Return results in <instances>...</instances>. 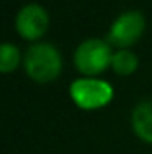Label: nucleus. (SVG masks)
<instances>
[{
    "mask_svg": "<svg viewBox=\"0 0 152 154\" xmlns=\"http://www.w3.org/2000/svg\"><path fill=\"white\" fill-rule=\"evenodd\" d=\"M146 28V20L139 12H126L119 15L108 33V43L118 48H128L134 45Z\"/></svg>",
    "mask_w": 152,
    "mask_h": 154,
    "instance_id": "nucleus-4",
    "label": "nucleus"
},
{
    "mask_svg": "<svg viewBox=\"0 0 152 154\" xmlns=\"http://www.w3.org/2000/svg\"><path fill=\"white\" fill-rule=\"evenodd\" d=\"M70 97L75 105L84 110H97L108 105L113 98V89L100 79H79L70 85Z\"/></svg>",
    "mask_w": 152,
    "mask_h": 154,
    "instance_id": "nucleus-3",
    "label": "nucleus"
},
{
    "mask_svg": "<svg viewBox=\"0 0 152 154\" xmlns=\"http://www.w3.org/2000/svg\"><path fill=\"white\" fill-rule=\"evenodd\" d=\"M111 67L119 75H129L137 69V57L128 49L116 51L111 57Z\"/></svg>",
    "mask_w": 152,
    "mask_h": 154,
    "instance_id": "nucleus-7",
    "label": "nucleus"
},
{
    "mask_svg": "<svg viewBox=\"0 0 152 154\" xmlns=\"http://www.w3.org/2000/svg\"><path fill=\"white\" fill-rule=\"evenodd\" d=\"M111 48L110 43L98 38L84 41L75 49L74 62L79 72L84 75H98L108 66H111Z\"/></svg>",
    "mask_w": 152,
    "mask_h": 154,
    "instance_id": "nucleus-2",
    "label": "nucleus"
},
{
    "mask_svg": "<svg viewBox=\"0 0 152 154\" xmlns=\"http://www.w3.org/2000/svg\"><path fill=\"white\" fill-rule=\"evenodd\" d=\"M20 64V51L13 45H2L0 48V71L2 72H12Z\"/></svg>",
    "mask_w": 152,
    "mask_h": 154,
    "instance_id": "nucleus-8",
    "label": "nucleus"
},
{
    "mask_svg": "<svg viewBox=\"0 0 152 154\" xmlns=\"http://www.w3.org/2000/svg\"><path fill=\"white\" fill-rule=\"evenodd\" d=\"M16 31L28 41L41 38L49 28V15L41 5H26L16 15Z\"/></svg>",
    "mask_w": 152,
    "mask_h": 154,
    "instance_id": "nucleus-5",
    "label": "nucleus"
},
{
    "mask_svg": "<svg viewBox=\"0 0 152 154\" xmlns=\"http://www.w3.org/2000/svg\"><path fill=\"white\" fill-rule=\"evenodd\" d=\"M62 69V59L59 51L52 45L38 43L26 51L25 56V71L34 82L48 84L57 79Z\"/></svg>",
    "mask_w": 152,
    "mask_h": 154,
    "instance_id": "nucleus-1",
    "label": "nucleus"
},
{
    "mask_svg": "<svg viewBox=\"0 0 152 154\" xmlns=\"http://www.w3.org/2000/svg\"><path fill=\"white\" fill-rule=\"evenodd\" d=\"M134 133L142 141L152 143V100L141 102L131 116Z\"/></svg>",
    "mask_w": 152,
    "mask_h": 154,
    "instance_id": "nucleus-6",
    "label": "nucleus"
}]
</instances>
